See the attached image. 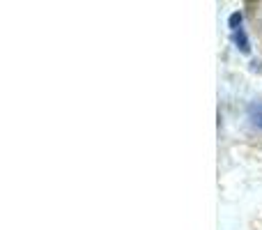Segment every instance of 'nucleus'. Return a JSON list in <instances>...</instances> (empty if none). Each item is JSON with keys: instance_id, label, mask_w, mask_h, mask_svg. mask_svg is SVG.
Returning a JSON list of instances; mask_svg holds the SVG:
<instances>
[{"instance_id": "1", "label": "nucleus", "mask_w": 262, "mask_h": 230, "mask_svg": "<svg viewBox=\"0 0 262 230\" xmlns=\"http://www.w3.org/2000/svg\"><path fill=\"white\" fill-rule=\"evenodd\" d=\"M249 120H251V124H253V127L262 129V99L251 101V106H249Z\"/></svg>"}, {"instance_id": "2", "label": "nucleus", "mask_w": 262, "mask_h": 230, "mask_svg": "<svg viewBox=\"0 0 262 230\" xmlns=\"http://www.w3.org/2000/svg\"><path fill=\"white\" fill-rule=\"evenodd\" d=\"M232 39H235V44L239 46V49L244 51V53H249V51H251V46H249V41H246V35H244V30H242V28H239V30H235Z\"/></svg>"}, {"instance_id": "3", "label": "nucleus", "mask_w": 262, "mask_h": 230, "mask_svg": "<svg viewBox=\"0 0 262 230\" xmlns=\"http://www.w3.org/2000/svg\"><path fill=\"white\" fill-rule=\"evenodd\" d=\"M239 23H242V14H239V12H235V14H232V16H230V28H235V30H239V28H237V26H239Z\"/></svg>"}]
</instances>
